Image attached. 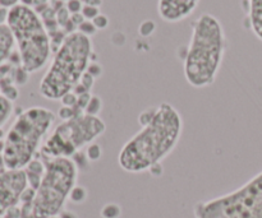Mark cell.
I'll return each mask as SVG.
<instances>
[{"instance_id": "5bb4252c", "label": "cell", "mask_w": 262, "mask_h": 218, "mask_svg": "<svg viewBox=\"0 0 262 218\" xmlns=\"http://www.w3.org/2000/svg\"><path fill=\"white\" fill-rule=\"evenodd\" d=\"M13 112V102L5 96L0 94V130L5 123L9 120Z\"/></svg>"}, {"instance_id": "cb8c5ba5", "label": "cell", "mask_w": 262, "mask_h": 218, "mask_svg": "<svg viewBox=\"0 0 262 218\" xmlns=\"http://www.w3.org/2000/svg\"><path fill=\"white\" fill-rule=\"evenodd\" d=\"M87 71H89V73L91 74V76L94 77V78H97V77H100V76H101V73H102V69H101V66L99 65V64L91 63V64H90L89 69H87Z\"/></svg>"}, {"instance_id": "f1b7e54d", "label": "cell", "mask_w": 262, "mask_h": 218, "mask_svg": "<svg viewBox=\"0 0 262 218\" xmlns=\"http://www.w3.org/2000/svg\"><path fill=\"white\" fill-rule=\"evenodd\" d=\"M54 218H60V217H54Z\"/></svg>"}, {"instance_id": "4fadbf2b", "label": "cell", "mask_w": 262, "mask_h": 218, "mask_svg": "<svg viewBox=\"0 0 262 218\" xmlns=\"http://www.w3.org/2000/svg\"><path fill=\"white\" fill-rule=\"evenodd\" d=\"M43 171H45V165L41 161L36 160V158L25 168L28 181V188H31L32 190L37 189V186L40 185L41 179H42Z\"/></svg>"}, {"instance_id": "e0dca14e", "label": "cell", "mask_w": 262, "mask_h": 218, "mask_svg": "<svg viewBox=\"0 0 262 218\" xmlns=\"http://www.w3.org/2000/svg\"><path fill=\"white\" fill-rule=\"evenodd\" d=\"M86 197H87L86 189L82 188V186H77L76 185V186H74L73 190H72L69 199H71L73 203H82V202H84Z\"/></svg>"}, {"instance_id": "ac0fdd59", "label": "cell", "mask_w": 262, "mask_h": 218, "mask_svg": "<svg viewBox=\"0 0 262 218\" xmlns=\"http://www.w3.org/2000/svg\"><path fill=\"white\" fill-rule=\"evenodd\" d=\"M81 13H82V15L84 17V19L92 20L94 18H96L97 15L100 14V8L91 7V5H84L83 4V8H82Z\"/></svg>"}, {"instance_id": "44dd1931", "label": "cell", "mask_w": 262, "mask_h": 218, "mask_svg": "<svg viewBox=\"0 0 262 218\" xmlns=\"http://www.w3.org/2000/svg\"><path fill=\"white\" fill-rule=\"evenodd\" d=\"M66 8L69 12V14H76V13H81L82 8H83V3L81 0H68L66 2Z\"/></svg>"}, {"instance_id": "ffe728a7", "label": "cell", "mask_w": 262, "mask_h": 218, "mask_svg": "<svg viewBox=\"0 0 262 218\" xmlns=\"http://www.w3.org/2000/svg\"><path fill=\"white\" fill-rule=\"evenodd\" d=\"M96 27L94 26V23L91 22V20H84L82 25L78 26V32L83 33V35L89 36V37H91L92 35H95L96 33Z\"/></svg>"}, {"instance_id": "83f0119b", "label": "cell", "mask_w": 262, "mask_h": 218, "mask_svg": "<svg viewBox=\"0 0 262 218\" xmlns=\"http://www.w3.org/2000/svg\"><path fill=\"white\" fill-rule=\"evenodd\" d=\"M60 2H68V0H60Z\"/></svg>"}, {"instance_id": "d4e9b609", "label": "cell", "mask_w": 262, "mask_h": 218, "mask_svg": "<svg viewBox=\"0 0 262 218\" xmlns=\"http://www.w3.org/2000/svg\"><path fill=\"white\" fill-rule=\"evenodd\" d=\"M20 4V0H0V8L10 10L12 8L17 7Z\"/></svg>"}, {"instance_id": "4316f807", "label": "cell", "mask_w": 262, "mask_h": 218, "mask_svg": "<svg viewBox=\"0 0 262 218\" xmlns=\"http://www.w3.org/2000/svg\"><path fill=\"white\" fill-rule=\"evenodd\" d=\"M102 4V0H86L84 2V5H91V7L100 8Z\"/></svg>"}, {"instance_id": "8992f818", "label": "cell", "mask_w": 262, "mask_h": 218, "mask_svg": "<svg viewBox=\"0 0 262 218\" xmlns=\"http://www.w3.org/2000/svg\"><path fill=\"white\" fill-rule=\"evenodd\" d=\"M7 26L17 45L20 66L28 74L43 68L50 58L51 40L37 12L31 7L17 5L8 13Z\"/></svg>"}, {"instance_id": "9a60e30c", "label": "cell", "mask_w": 262, "mask_h": 218, "mask_svg": "<svg viewBox=\"0 0 262 218\" xmlns=\"http://www.w3.org/2000/svg\"><path fill=\"white\" fill-rule=\"evenodd\" d=\"M102 110V101L100 97L97 96H91L89 104H87L84 112L90 115H95V116H99V112Z\"/></svg>"}, {"instance_id": "d6986e66", "label": "cell", "mask_w": 262, "mask_h": 218, "mask_svg": "<svg viewBox=\"0 0 262 218\" xmlns=\"http://www.w3.org/2000/svg\"><path fill=\"white\" fill-rule=\"evenodd\" d=\"M102 155V150L99 144L96 143H92V144L89 146L87 148V157H89L90 161H97Z\"/></svg>"}, {"instance_id": "277c9868", "label": "cell", "mask_w": 262, "mask_h": 218, "mask_svg": "<svg viewBox=\"0 0 262 218\" xmlns=\"http://www.w3.org/2000/svg\"><path fill=\"white\" fill-rule=\"evenodd\" d=\"M91 37L74 31L63 38L40 82V94L56 101L72 92L91 64Z\"/></svg>"}, {"instance_id": "7402d4cb", "label": "cell", "mask_w": 262, "mask_h": 218, "mask_svg": "<svg viewBox=\"0 0 262 218\" xmlns=\"http://www.w3.org/2000/svg\"><path fill=\"white\" fill-rule=\"evenodd\" d=\"M91 22L94 23L96 30H105V28L109 26V18H107L105 14H102V13H100V14L97 15L96 18H94Z\"/></svg>"}, {"instance_id": "9c48e42d", "label": "cell", "mask_w": 262, "mask_h": 218, "mask_svg": "<svg viewBox=\"0 0 262 218\" xmlns=\"http://www.w3.org/2000/svg\"><path fill=\"white\" fill-rule=\"evenodd\" d=\"M27 188L25 170H5L0 174V218L20 203Z\"/></svg>"}, {"instance_id": "603a6c76", "label": "cell", "mask_w": 262, "mask_h": 218, "mask_svg": "<svg viewBox=\"0 0 262 218\" xmlns=\"http://www.w3.org/2000/svg\"><path fill=\"white\" fill-rule=\"evenodd\" d=\"M154 31H155V23L151 20H146L140 26V35L142 36H150Z\"/></svg>"}, {"instance_id": "5b68a950", "label": "cell", "mask_w": 262, "mask_h": 218, "mask_svg": "<svg viewBox=\"0 0 262 218\" xmlns=\"http://www.w3.org/2000/svg\"><path fill=\"white\" fill-rule=\"evenodd\" d=\"M55 115L42 106H33L17 115L3 138V160L7 170H25L42 147V140Z\"/></svg>"}, {"instance_id": "484cf974", "label": "cell", "mask_w": 262, "mask_h": 218, "mask_svg": "<svg viewBox=\"0 0 262 218\" xmlns=\"http://www.w3.org/2000/svg\"><path fill=\"white\" fill-rule=\"evenodd\" d=\"M84 17L82 15V13H76V14H71V22L73 23L74 26H77L78 27L79 25H82V23L84 22Z\"/></svg>"}, {"instance_id": "6da1fadb", "label": "cell", "mask_w": 262, "mask_h": 218, "mask_svg": "<svg viewBox=\"0 0 262 218\" xmlns=\"http://www.w3.org/2000/svg\"><path fill=\"white\" fill-rule=\"evenodd\" d=\"M142 125L124 143L118 156V163L125 173L140 174L160 166L178 146L183 132V119L169 102L141 112Z\"/></svg>"}, {"instance_id": "3957f363", "label": "cell", "mask_w": 262, "mask_h": 218, "mask_svg": "<svg viewBox=\"0 0 262 218\" xmlns=\"http://www.w3.org/2000/svg\"><path fill=\"white\" fill-rule=\"evenodd\" d=\"M43 171L36 190L27 188L20 199V218H54L63 212L78 178L72 158H43Z\"/></svg>"}, {"instance_id": "52a82bcc", "label": "cell", "mask_w": 262, "mask_h": 218, "mask_svg": "<svg viewBox=\"0 0 262 218\" xmlns=\"http://www.w3.org/2000/svg\"><path fill=\"white\" fill-rule=\"evenodd\" d=\"M106 130L100 116L82 114L61 122L43 142L40 153L42 158H71L86 146L92 144Z\"/></svg>"}, {"instance_id": "ba28073f", "label": "cell", "mask_w": 262, "mask_h": 218, "mask_svg": "<svg viewBox=\"0 0 262 218\" xmlns=\"http://www.w3.org/2000/svg\"><path fill=\"white\" fill-rule=\"evenodd\" d=\"M194 218H262V171L234 191L197 202Z\"/></svg>"}, {"instance_id": "7c38bea8", "label": "cell", "mask_w": 262, "mask_h": 218, "mask_svg": "<svg viewBox=\"0 0 262 218\" xmlns=\"http://www.w3.org/2000/svg\"><path fill=\"white\" fill-rule=\"evenodd\" d=\"M14 43L9 27L7 25H0V68L12 55Z\"/></svg>"}, {"instance_id": "2e32d148", "label": "cell", "mask_w": 262, "mask_h": 218, "mask_svg": "<svg viewBox=\"0 0 262 218\" xmlns=\"http://www.w3.org/2000/svg\"><path fill=\"white\" fill-rule=\"evenodd\" d=\"M122 214V209L117 204H107L101 211V216L104 218H119Z\"/></svg>"}, {"instance_id": "8fae6325", "label": "cell", "mask_w": 262, "mask_h": 218, "mask_svg": "<svg viewBox=\"0 0 262 218\" xmlns=\"http://www.w3.org/2000/svg\"><path fill=\"white\" fill-rule=\"evenodd\" d=\"M248 22L256 37L262 41V0H250Z\"/></svg>"}, {"instance_id": "7a4b0ae2", "label": "cell", "mask_w": 262, "mask_h": 218, "mask_svg": "<svg viewBox=\"0 0 262 218\" xmlns=\"http://www.w3.org/2000/svg\"><path fill=\"white\" fill-rule=\"evenodd\" d=\"M227 38L222 23L204 13L192 23V35L183 63L186 81L193 88L211 86L224 60Z\"/></svg>"}, {"instance_id": "30bf717a", "label": "cell", "mask_w": 262, "mask_h": 218, "mask_svg": "<svg viewBox=\"0 0 262 218\" xmlns=\"http://www.w3.org/2000/svg\"><path fill=\"white\" fill-rule=\"evenodd\" d=\"M200 0H159V17L168 23H177L188 18L196 10Z\"/></svg>"}]
</instances>
